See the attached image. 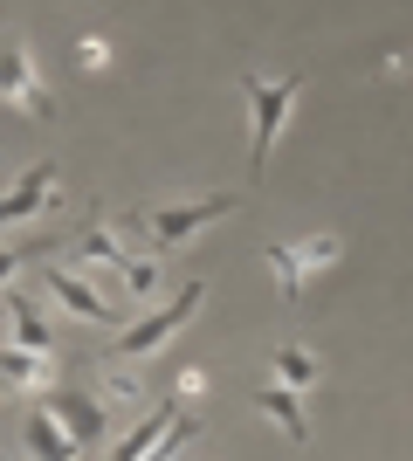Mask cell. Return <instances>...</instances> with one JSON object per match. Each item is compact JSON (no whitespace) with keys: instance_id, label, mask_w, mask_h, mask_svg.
<instances>
[{"instance_id":"6da1fadb","label":"cell","mask_w":413,"mask_h":461,"mask_svg":"<svg viewBox=\"0 0 413 461\" xmlns=\"http://www.w3.org/2000/svg\"><path fill=\"white\" fill-rule=\"evenodd\" d=\"M200 303H207V283H186L179 296H166V303H152L145 317H131V324H124L118 338H111V351H103V358H111V366H145L152 351H166V345L179 338V330L193 324V317H200Z\"/></svg>"},{"instance_id":"7a4b0ae2","label":"cell","mask_w":413,"mask_h":461,"mask_svg":"<svg viewBox=\"0 0 413 461\" xmlns=\"http://www.w3.org/2000/svg\"><path fill=\"white\" fill-rule=\"evenodd\" d=\"M241 96H248V179L269 173L275 138L290 131V111L303 96V77H241Z\"/></svg>"},{"instance_id":"3957f363","label":"cell","mask_w":413,"mask_h":461,"mask_svg":"<svg viewBox=\"0 0 413 461\" xmlns=\"http://www.w3.org/2000/svg\"><path fill=\"white\" fill-rule=\"evenodd\" d=\"M76 255L124 289V303H152V296H158V255H138L131 241H118V228H111V221H90V228H83V241H76Z\"/></svg>"},{"instance_id":"277c9868","label":"cell","mask_w":413,"mask_h":461,"mask_svg":"<svg viewBox=\"0 0 413 461\" xmlns=\"http://www.w3.org/2000/svg\"><path fill=\"white\" fill-rule=\"evenodd\" d=\"M200 434V413H179V400H158L138 413V427L111 447V461H179V447Z\"/></svg>"},{"instance_id":"5b68a950","label":"cell","mask_w":413,"mask_h":461,"mask_svg":"<svg viewBox=\"0 0 413 461\" xmlns=\"http://www.w3.org/2000/svg\"><path fill=\"white\" fill-rule=\"evenodd\" d=\"M337 255H345V249H337L331 234H310V241H269L262 262H269V276H275V296H283V303H303L310 276H324Z\"/></svg>"},{"instance_id":"8992f818","label":"cell","mask_w":413,"mask_h":461,"mask_svg":"<svg viewBox=\"0 0 413 461\" xmlns=\"http://www.w3.org/2000/svg\"><path fill=\"white\" fill-rule=\"evenodd\" d=\"M235 213V193H207V200H179V207H152L145 213V234L152 249H193L207 228H220Z\"/></svg>"},{"instance_id":"52a82bcc","label":"cell","mask_w":413,"mask_h":461,"mask_svg":"<svg viewBox=\"0 0 413 461\" xmlns=\"http://www.w3.org/2000/svg\"><path fill=\"white\" fill-rule=\"evenodd\" d=\"M0 96H7L21 117L56 124V96H49V83L35 77V56H28V41H21V35L0 41Z\"/></svg>"},{"instance_id":"ba28073f","label":"cell","mask_w":413,"mask_h":461,"mask_svg":"<svg viewBox=\"0 0 413 461\" xmlns=\"http://www.w3.org/2000/svg\"><path fill=\"white\" fill-rule=\"evenodd\" d=\"M41 289L56 296L69 317H83V324H97V330H124V303H111L90 276H76V269H62V262H49L41 269Z\"/></svg>"},{"instance_id":"9c48e42d","label":"cell","mask_w":413,"mask_h":461,"mask_svg":"<svg viewBox=\"0 0 413 461\" xmlns=\"http://www.w3.org/2000/svg\"><path fill=\"white\" fill-rule=\"evenodd\" d=\"M41 406H49V420L76 447H97L103 434H111V406H103L97 393H83V385H56V393H41Z\"/></svg>"},{"instance_id":"30bf717a","label":"cell","mask_w":413,"mask_h":461,"mask_svg":"<svg viewBox=\"0 0 413 461\" xmlns=\"http://www.w3.org/2000/svg\"><path fill=\"white\" fill-rule=\"evenodd\" d=\"M56 179H62L56 166H49V158H35L14 186L0 193V228H21V221H35V213H56V207H62V186H56Z\"/></svg>"},{"instance_id":"8fae6325","label":"cell","mask_w":413,"mask_h":461,"mask_svg":"<svg viewBox=\"0 0 413 461\" xmlns=\"http://www.w3.org/2000/svg\"><path fill=\"white\" fill-rule=\"evenodd\" d=\"M0 385H14V393H56V385H62V358H56V351L0 345Z\"/></svg>"},{"instance_id":"7c38bea8","label":"cell","mask_w":413,"mask_h":461,"mask_svg":"<svg viewBox=\"0 0 413 461\" xmlns=\"http://www.w3.org/2000/svg\"><path fill=\"white\" fill-rule=\"evenodd\" d=\"M0 324H7V345H21V351H56V330H49V317H41L35 296H21V289H7Z\"/></svg>"},{"instance_id":"4fadbf2b","label":"cell","mask_w":413,"mask_h":461,"mask_svg":"<svg viewBox=\"0 0 413 461\" xmlns=\"http://www.w3.org/2000/svg\"><path fill=\"white\" fill-rule=\"evenodd\" d=\"M21 434H28V455L35 461H76L83 447L62 434L56 420H49V406H28V420H21Z\"/></svg>"},{"instance_id":"5bb4252c","label":"cell","mask_w":413,"mask_h":461,"mask_svg":"<svg viewBox=\"0 0 413 461\" xmlns=\"http://www.w3.org/2000/svg\"><path fill=\"white\" fill-rule=\"evenodd\" d=\"M256 406H262V420L283 427L290 441H310V420H303V393H290V385H262Z\"/></svg>"},{"instance_id":"9a60e30c","label":"cell","mask_w":413,"mask_h":461,"mask_svg":"<svg viewBox=\"0 0 413 461\" xmlns=\"http://www.w3.org/2000/svg\"><path fill=\"white\" fill-rule=\"evenodd\" d=\"M97 400L103 406H138V400H145V385H138L131 366H111V358H103V366H97Z\"/></svg>"},{"instance_id":"2e32d148","label":"cell","mask_w":413,"mask_h":461,"mask_svg":"<svg viewBox=\"0 0 413 461\" xmlns=\"http://www.w3.org/2000/svg\"><path fill=\"white\" fill-rule=\"evenodd\" d=\"M317 379V358L303 345H275V385H290V393H303V385Z\"/></svg>"},{"instance_id":"e0dca14e","label":"cell","mask_w":413,"mask_h":461,"mask_svg":"<svg viewBox=\"0 0 413 461\" xmlns=\"http://www.w3.org/2000/svg\"><path fill=\"white\" fill-rule=\"evenodd\" d=\"M49 241H56V234H49ZM49 241H14V249H0V289H14L21 262H28V255H41V249H49Z\"/></svg>"},{"instance_id":"ac0fdd59","label":"cell","mask_w":413,"mask_h":461,"mask_svg":"<svg viewBox=\"0 0 413 461\" xmlns=\"http://www.w3.org/2000/svg\"><path fill=\"white\" fill-rule=\"evenodd\" d=\"M200 393H207V379H200V372H179V385H173V400H200Z\"/></svg>"},{"instance_id":"d6986e66","label":"cell","mask_w":413,"mask_h":461,"mask_svg":"<svg viewBox=\"0 0 413 461\" xmlns=\"http://www.w3.org/2000/svg\"><path fill=\"white\" fill-rule=\"evenodd\" d=\"M76 62H83V69H103V62H111V49H103V41H83Z\"/></svg>"}]
</instances>
